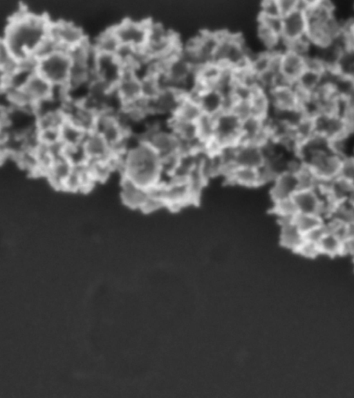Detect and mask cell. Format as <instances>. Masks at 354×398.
Masks as SVG:
<instances>
[{"label": "cell", "mask_w": 354, "mask_h": 398, "mask_svg": "<svg viewBox=\"0 0 354 398\" xmlns=\"http://www.w3.org/2000/svg\"><path fill=\"white\" fill-rule=\"evenodd\" d=\"M50 23L44 15L19 11L9 19L1 40L19 61L34 57L48 35Z\"/></svg>", "instance_id": "6da1fadb"}, {"label": "cell", "mask_w": 354, "mask_h": 398, "mask_svg": "<svg viewBox=\"0 0 354 398\" xmlns=\"http://www.w3.org/2000/svg\"><path fill=\"white\" fill-rule=\"evenodd\" d=\"M122 176L145 189H150L163 181L162 161L145 142L139 139L121 153Z\"/></svg>", "instance_id": "7a4b0ae2"}, {"label": "cell", "mask_w": 354, "mask_h": 398, "mask_svg": "<svg viewBox=\"0 0 354 398\" xmlns=\"http://www.w3.org/2000/svg\"><path fill=\"white\" fill-rule=\"evenodd\" d=\"M181 50L176 35L158 23L150 21L147 43L141 53L146 62L169 59Z\"/></svg>", "instance_id": "3957f363"}, {"label": "cell", "mask_w": 354, "mask_h": 398, "mask_svg": "<svg viewBox=\"0 0 354 398\" xmlns=\"http://www.w3.org/2000/svg\"><path fill=\"white\" fill-rule=\"evenodd\" d=\"M147 142L160 157L162 163H175L181 153L183 146L179 138L169 128L152 126L140 138Z\"/></svg>", "instance_id": "277c9868"}, {"label": "cell", "mask_w": 354, "mask_h": 398, "mask_svg": "<svg viewBox=\"0 0 354 398\" xmlns=\"http://www.w3.org/2000/svg\"><path fill=\"white\" fill-rule=\"evenodd\" d=\"M251 57L237 35L219 32V41L213 62L232 70L248 66Z\"/></svg>", "instance_id": "5b68a950"}, {"label": "cell", "mask_w": 354, "mask_h": 398, "mask_svg": "<svg viewBox=\"0 0 354 398\" xmlns=\"http://www.w3.org/2000/svg\"><path fill=\"white\" fill-rule=\"evenodd\" d=\"M71 66L70 57L64 50H59L37 59V72L53 85H66Z\"/></svg>", "instance_id": "8992f818"}, {"label": "cell", "mask_w": 354, "mask_h": 398, "mask_svg": "<svg viewBox=\"0 0 354 398\" xmlns=\"http://www.w3.org/2000/svg\"><path fill=\"white\" fill-rule=\"evenodd\" d=\"M268 92L272 104L271 114L302 111V104L305 95L298 90L295 84H280Z\"/></svg>", "instance_id": "52a82bcc"}, {"label": "cell", "mask_w": 354, "mask_h": 398, "mask_svg": "<svg viewBox=\"0 0 354 398\" xmlns=\"http://www.w3.org/2000/svg\"><path fill=\"white\" fill-rule=\"evenodd\" d=\"M149 22L125 19L111 27L121 46L142 52L147 41Z\"/></svg>", "instance_id": "ba28073f"}, {"label": "cell", "mask_w": 354, "mask_h": 398, "mask_svg": "<svg viewBox=\"0 0 354 398\" xmlns=\"http://www.w3.org/2000/svg\"><path fill=\"white\" fill-rule=\"evenodd\" d=\"M158 187L165 207L176 210L197 202L187 180L169 178L160 182Z\"/></svg>", "instance_id": "9c48e42d"}, {"label": "cell", "mask_w": 354, "mask_h": 398, "mask_svg": "<svg viewBox=\"0 0 354 398\" xmlns=\"http://www.w3.org/2000/svg\"><path fill=\"white\" fill-rule=\"evenodd\" d=\"M315 133L333 143L339 141L353 131L341 115L332 113H320L313 117Z\"/></svg>", "instance_id": "30bf717a"}, {"label": "cell", "mask_w": 354, "mask_h": 398, "mask_svg": "<svg viewBox=\"0 0 354 398\" xmlns=\"http://www.w3.org/2000/svg\"><path fill=\"white\" fill-rule=\"evenodd\" d=\"M124 70V66L116 55L96 52L93 79L111 88H114Z\"/></svg>", "instance_id": "8fae6325"}, {"label": "cell", "mask_w": 354, "mask_h": 398, "mask_svg": "<svg viewBox=\"0 0 354 398\" xmlns=\"http://www.w3.org/2000/svg\"><path fill=\"white\" fill-rule=\"evenodd\" d=\"M114 91L122 105V108L142 98L141 78L136 70L124 67V70L115 86Z\"/></svg>", "instance_id": "7c38bea8"}, {"label": "cell", "mask_w": 354, "mask_h": 398, "mask_svg": "<svg viewBox=\"0 0 354 398\" xmlns=\"http://www.w3.org/2000/svg\"><path fill=\"white\" fill-rule=\"evenodd\" d=\"M308 20L302 7L301 0L299 7L281 18V36L286 46L287 44L306 36Z\"/></svg>", "instance_id": "4fadbf2b"}, {"label": "cell", "mask_w": 354, "mask_h": 398, "mask_svg": "<svg viewBox=\"0 0 354 398\" xmlns=\"http://www.w3.org/2000/svg\"><path fill=\"white\" fill-rule=\"evenodd\" d=\"M19 89L26 105L34 108L38 103L52 97L53 85L39 73L35 72Z\"/></svg>", "instance_id": "5bb4252c"}, {"label": "cell", "mask_w": 354, "mask_h": 398, "mask_svg": "<svg viewBox=\"0 0 354 398\" xmlns=\"http://www.w3.org/2000/svg\"><path fill=\"white\" fill-rule=\"evenodd\" d=\"M48 35L65 51L86 40L80 27L73 22L63 20L50 21Z\"/></svg>", "instance_id": "9a60e30c"}, {"label": "cell", "mask_w": 354, "mask_h": 398, "mask_svg": "<svg viewBox=\"0 0 354 398\" xmlns=\"http://www.w3.org/2000/svg\"><path fill=\"white\" fill-rule=\"evenodd\" d=\"M186 94L177 88L164 87L152 100H147L149 113L172 116Z\"/></svg>", "instance_id": "2e32d148"}, {"label": "cell", "mask_w": 354, "mask_h": 398, "mask_svg": "<svg viewBox=\"0 0 354 398\" xmlns=\"http://www.w3.org/2000/svg\"><path fill=\"white\" fill-rule=\"evenodd\" d=\"M308 58L292 50L284 48L281 53L279 73L283 81L295 84L307 67Z\"/></svg>", "instance_id": "e0dca14e"}, {"label": "cell", "mask_w": 354, "mask_h": 398, "mask_svg": "<svg viewBox=\"0 0 354 398\" xmlns=\"http://www.w3.org/2000/svg\"><path fill=\"white\" fill-rule=\"evenodd\" d=\"M189 95L196 100L204 114L216 116L228 109L227 95L217 88H208Z\"/></svg>", "instance_id": "ac0fdd59"}, {"label": "cell", "mask_w": 354, "mask_h": 398, "mask_svg": "<svg viewBox=\"0 0 354 398\" xmlns=\"http://www.w3.org/2000/svg\"><path fill=\"white\" fill-rule=\"evenodd\" d=\"M299 189L297 170H288L279 174L272 182L270 196L274 202L292 198Z\"/></svg>", "instance_id": "d6986e66"}, {"label": "cell", "mask_w": 354, "mask_h": 398, "mask_svg": "<svg viewBox=\"0 0 354 398\" xmlns=\"http://www.w3.org/2000/svg\"><path fill=\"white\" fill-rule=\"evenodd\" d=\"M266 155L262 146L239 143L235 146V167L260 169L265 163Z\"/></svg>", "instance_id": "ffe728a7"}, {"label": "cell", "mask_w": 354, "mask_h": 398, "mask_svg": "<svg viewBox=\"0 0 354 398\" xmlns=\"http://www.w3.org/2000/svg\"><path fill=\"white\" fill-rule=\"evenodd\" d=\"M83 147L88 161L108 160L113 155L108 142L95 131L86 133Z\"/></svg>", "instance_id": "44dd1931"}, {"label": "cell", "mask_w": 354, "mask_h": 398, "mask_svg": "<svg viewBox=\"0 0 354 398\" xmlns=\"http://www.w3.org/2000/svg\"><path fill=\"white\" fill-rule=\"evenodd\" d=\"M147 193V189L131 180L122 177L120 197L122 202L131 209H142Z\"/></svg>", "instance_id": "7402d4cb"}, {"label": "cell", "mask_w": 354, "mask_h": 398, "mask_svg": "<svg viewBox=\"0 0 354 398\" xmlns=\"http://www.w3.org/2000/svg\"><path fill=\"white\" fill-rule=\"evenodd\" d=\"M73 165L64 155L56 158L46 170L44 176L55 188L63 189Z\"/></svg>", "instance_id": "603a6c76"}, {"label": "cell", "mask_w": 354, "mask_h": 398, "mask_svg": "<svg viewBox=\"0 0 354 398\" xmlns=\"http://www.w3.org/2000/svg\"><path fill=\"white\" fill-rule=\"evenodd\" d=\"M225 176L231 182L243 187H253L263 184L259 169L235 167Z\"/></svg>", "instance_id": "cb8c5ba5"}, {"label": "cell", "mask_w": 354, "mask_h": 398, "mask_svg": "<svg viewBox=\"0 0 354 398\" xmlns=\"http://www.w3.org/2000/svg\"><path fill=\"white\" fill-rule=\"evenodd\" d=\"M280 243L286 248L296 252L305 239L304 234L293 220L280 222Z\"/></svg>", "instance_id": "d4e9b609"}, {"label": "cell", "mask_w": 354, "mask_h": 398, "mask_svg": "<svg viewBox=\"0 0 354 398\" xmlns=\"http://www.w3.org/2000/svg\"><path fill=\"white\" fill-rule=\"evenodd\" d=\"M252 115L268 119L272 112V104L268 92L261 87H258L253 91L249 100Z\"/></svg>", "instance_id": "484cf974"}, {"label": "cell", "mask_w": 354, "mask_h": 398, "mask_svg": "<svg viewBox=\"0 0 354 398\" xmlns=\"http://www.w3.org/2000/svg\"><path fill=\"white\" fill-rule=\"evenodd\" d=\"M203 114L196 100L187 93L182 99L175 113L171 117L196 122Z\"/></svg>", "instance_id": "4316f807"}, {"label": "cell", "mask_w": 354, "mask_h": 398, "mask_svg": "<svg viewBox=\"0 0 354 398\" xmlns=\"http://www.w3.org/2000/svg\"><path fill=\"white\" fill-rule=\"evenodd\" d=\"M343 240L339 234L328 229L327 232L318 242L320 254L330 257L343 255Z\"/></svg>", "instance_id": "83f0119b"}, {"label": "cell", "mask_w": 354, "mask_h": 398, "mask_svg": "<svg viewBox=\"0 0 354 398\" xmlns=\"http://www.w3.org/2000/svg\"><path fill=\"white\" fill-rule=\"evenodd\" d=\"M86 133V131L66 120L59 129L60 142L64 146L80 145L83 143Z\"/></svg>", "instance_id": "f1b7e54d"}, {"label": "cell", "mask_w": 354, "mask_h": 398, "mask_svg": "<svg viewBox=\"0 0 354 398\" xmlns=\"http://www.w3.org/2000/svg\"><path fill=\"white\" fill-rule=\"evenodd\" d=\"M93 46L97 53L116 55L121 44L110 27L99 35Z\"/></svg>", "instance_id": "f546056e"}, {"label": "cell", "mask_w": 354, "mask_h": 398, "mask_svg": "<svg viewBox=\"0 0 354 398\" xmlns=\"http://www.w3.org/2000/svg\"><path fill=\"white\" fill-rule=\"evenodd\" d=\"M293 221L305 236L308 233L322 226L326 220L319 214L298 213Z\"/></svg>", "instance_id": "4dcf8cb0"}, {"label": "cell", "mask_w": 354, "mask_h": 398, "mask_svg": "<svg viewBox=\"0 0 354 398\" xmlns=\"http://www.w3.org/2000/svg\"><path fill=\"white\" fill-rule=\"evenodd\" d=\"M198 135L200 142L203 146L210 142L214 135L215 117L207 114H203L196 122Z\"/></svg>", "instance_id": "1f68e13d"}, {"label": "cell", "mask_w": 354, "mask_h": 398, "mask_svg": "<svg viewBox=\"0 0 354 398\" xmlns=\"http://www.w3.org/2000/svg\"><path fill=\"white\" fill-rule=\"evenodd\" d=\"M273 211L280 222L292 220L298 214L292 198L273 202Z\"/></svg>", "instance_id": "d6a6232c"}, {"label": "cell", "mask_w": 354, "mask_h": 398, "mask_svg": "<svg viewBox=\"0 0 354 398\" xmlns=\"http://www.w3.org/2000/svg\"><path fill=\"white\" fill-rule=\"evenodd\" d=\"M259 16L282 17L278 0H266L262 2Z\"/></svg>", "instance_id": "836d02e7"}, {"label": "cell", "mask_w": 354, "mask_h": 398, "mask_svg": "<svg viewBox=\"0 0 354 398\" xmlns=\"http://www.w3.org/2000/svg\"><path fill=\"white\" fill-rule=\"evenodd\" d=\"M354 187V156L348 155L344 158L339 176Z\"/></svg>", "instance_id": "e575fe53"}, {"label": "cell", "mask_w": 354, "mask_h": 398, "mask_svg": "<svg viewBox=\"0 0 354 398\" xmlns=\"http://www.w3.org/2000/svg\"><path fill=\"white\" fill-rule=\"evenodd\" d=\"M296 253L306 257L313 258L320 254L318 243L304 239Z\"/></svg>", "instance_id": "d590c367"}, {"label": "cell", "mask_w": 354, "mask_h": 398, "mask_svg": "<svg viewBox=\"0 0 354 398\" xmlns=\"http://www.w3.org/2000/svg\"><path fill=\"white\" fill-rule=\"evenodd\" d=\"M342 38L348 50H354V16L346 23Z\"/></svg>", "instance_id": "8d00e7d4"}, {"label": "cell", "mask_w": 354, "mask_h": 398, "mask_svg": "<svg viewBox=\"0 0 354 398\" xmlns=\"http://www.w3.org/2000/svg\"><path fill=\"white\" fill-rule=\"evenodd\" d=\"M299 0H278L281 16H284L299 7Z\"/></svg>", "instance_id": "74e56055"}, {"label": "cell", "mask_w": 354, "mask_h": 398, "mask_svg": "<svg viewBox=\"0 0 354 398\" xmlns=\"http://www.w3.org/2000/svg\"><path fill=\"white\" fill-rule=\"evenodd\" d=\"M343 255H354V238L343 240Z\"/></svg>", "instance_id": "f35d334b"}, {"label": "cell", "mask_w": 354, "mask_h": 398, "mask_svg": "<svg viewBox=\"0 0 354 398\" xmlns=\"http://www.w3.org/2000/svg\"><path fill=\"white\" fill-rule=\"evenodd\" d=\"M352 9H353V15H354V1H353V3H352Z\"/></svg>", "instance_id": "ab89813d"}, {"label": "cell", "mask_w": 354, "mask_h": 398, "mask_svg": "<svg viewBox=\"0 0 354 398\" xmlns=\"http://www.w3.org/2000/svg\"><path fill=\"white\" fill-rule=\"evenodd\" d=\"M352 260H353V265H354V255L352 256Z\"/></svg>", "instance_id": "60d3db41"}]
</instances>
